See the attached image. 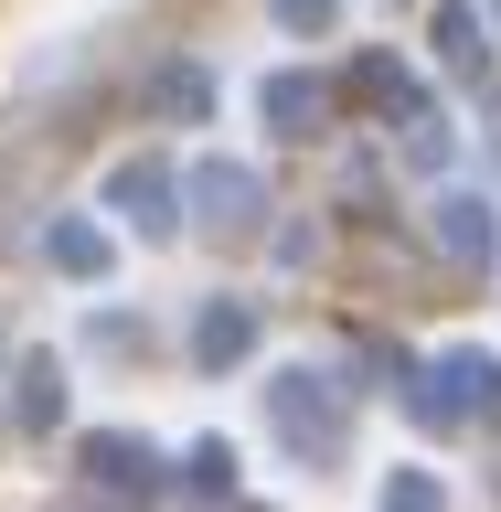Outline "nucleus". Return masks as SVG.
Returning <instances> with one entry per match:
<instances>
[{
  "instance_id": "f257e3e1",
  "label": "nucleus",
  "mask_w": 501,
  "mask_h": 512,
  "mask_svg": "<svg viewBox=\"0 0 501 512\" xmlns=\"http://www.w3.org/2000/svg\"><path fill=\"white\" fill-rule=\"evenodd\" d=\"M267 427H278L310 470H331V459H342V438H352V384L310 374V363H288V374H267Z\"/></svg>"
},
{
  "instance_id": "f03ea898",
  "label": "nucleus",
  "mask_w": 501,
  "mask_h": 512,
  "mask_svg": "<svg viewBox=\"0 0 501 512\" xmlns=\"http://www.w3.org/2000/svg\"><path fill=\"white\" fill-rule=\"evenodd\" d=\"M406 406L427 416V427H470V416L491 427V416H501V363H491L480 342H459V352H438V363L416 374V395H406Z\"/></svg>"
},
{
  "instance_id": "7ed1b4c3",
  "label": "nucleus",
  "mask_w": 501,
  "mask_h": 512,
  "mask_svg": "<svg viewBox=\"0 0 501 512\" xmlns=\"http://www.w3.org/2000/svg\"><path fill=\"white\" fill-rule=\"evenodd\" d=\"M182 214L203 224V235H256V214H267V182H256L246 160H192L182 171Z\"/></svg>"
},
{
  "instance_id": "20e7f679",
  "label": "nucleus",
  "mask_w": 501,
  "mask_h": 512,
  "mask_svg": "<svg viewBox=\"0 0 501 512\" xmlns=\"http://www.w3.org/2000/svg\"><path fill=\"white\" fill-rule=\"evenodd\" d=\"M107 214H128L139 235H171L182 224V171L171 160H118L107 171Z\"/></svg>"
},
{
  "instance_id": "39448f33",
  "label": "nucleus",
  "mask_w": 501,
  "mask_h": 512,
  "mask_svg": "<svg viewBox=\"0 0 501 512\" xmlns=\"http://www.w3.org/2000/svg\"><path fill=\"white\" fill-rule=\"evenodd\" d=\"M427 235H438L448 267H491L501 256V214L480 203V192H438V203H427Z\"/></svg>"
},
{
  "instance_id": "423d86ee",
  "label": "nucleus",
  "mask_w": 501,
  "mask_h": 512,
  "mask_svg": "<svg viewBox=\"0 0 501 512\" xmlns=\"http://www.w3.org/2000/svg\"><path fill=\"white\" fill-rule=\"evenodd\" d=\"M86 480L107 491V502H150L160 491V448L128 438V427H107V438H86Z\"/></svg>"
},
{
  "instance_id": "0eeeda50",
  "label": "nucleus",
  "mask_w": 501,
  "mask_h": 512,
  "mask_svg": "<svg viewBox=\"0 0 501 512\" xmlns=\"http://www.w3.org/2000/svg\"><path fill=\"white\" fill-rule=\"evenodd\" d=\"M256 118L278 128V139H310V128L331 118V86H320L310 64H278V75H267V86H256Z\"/></svg>"
},
{
  "instance_id": "6e6552de",
  "label": "nucleus",
  "mask_w": 501,
  "mask_h": 512,
  "mask_svg": "<svg viewBox=\"0 0 501 512\" xmlns=\"http://www.w3.org/2000/svg\"><path fill=\"white\" fill-rule=\"evenodd\" d=\"M256 352V299H203V320H192V363L203 374H235Z\"/></svg>"
},
{
  "instance_id": "1a4fd4ad",
  "label": "nucleus",
  "mask_w": 501,
  "mask_h": 512,
  "mask_svg": "<svg viewBox=\"0 0 501 512\" xmlns=\"http://www.w3.org/2000/svg\"><path fill=\"white\" fill-rule=\"evenodd\" d=\"M43 256H54V267H64V278H107V267H118V246H107V224H86V214H54V224H43Z\"/></svg>"
},
{
  "instance_id": "9d476101",
  "label": "nucleus",
  "mask_w": 501,
  "mask_h": 512,
  "mask_svg": "<svg viewBox=\"0 0 501 512\" xmlns=\"http://www.w3.org/2000/svg\"><path fill=\"white\" fill-rule=\"evenodd\" d=\"M438 64L448 75H491V22H480V0H438Z\"/></svg>"
},
{
  "instance_id": "9b49d317",
  "label": "nucleus",
  "mask_w": 501,
  "mask_h": 512,
  "mask_svg": "<svg viewBox=\"0 0 501 512\" xmlns=\"http://www.w3.org/2000/svg\"><path fill=\"white\" fill-rule=\"evenodd\" d=\"M11 416H22L32 438L64 416V363H54V352H32V363H22V395H11Z\"/></svg>"
},
{
  "instance_id": "f8f14e48",
  "label": "nucleus",
  "mask_w": 501,
  "mask_h": 512,
  "mask_svg": "<svg viewBox=\"0 0 501 512\" xmlns=\"http://www.w3.org/2000/svg\"><path fill=\"white\" fill-rule=\"evenodd\" d=\"M150 107H160V118H203V107H214V75H203V64H160Z\"/></svg>"
},
{
  "instance_id": "ddd939ff",
  "label": "nucleus",
  "mask_w": 501,
  "mask_h": 512,
  "mask_svg": "<svg viewBox=\"0 0 501 512\" xmlns=\"http://www.w3.org/2000/svg\"><path fill=\"white\" fill-rule=\"evenodd\" d=\"M374 512H448V491H438V470H395L374 491Z\"/></svg>"
},
{
  "instance_id": "4468645a",
  "label": "nucleus",
  "mask_w": 501,
  "mask_h": 512,
  "mask_svg": "<svg viewBox=\"0 0 501 512\" xmlns=\"http://www.w3.org/2000/svg\"><path fill=\"white\" fill-rule=\"evenodd\" d=\"M182 480H192V491H235V448H224V438H192Z\"/></svg>"
},
{
  "instance_id": "2eb2a0df",
  "label": "nucleus",
  "mask_w": 501,
  "mask_h": 512,
  "mask_svg": "<svg viewBox=\"0 0 501 512\" xmlns=\"http://www.w3.org/2000/svg\"><path fill=\"white\" fill-rule=\"evenodd\" d=\"M278 11V32H299V43H320V32L342 22V0H267Z\"/></svg>"
}]
</instances>
